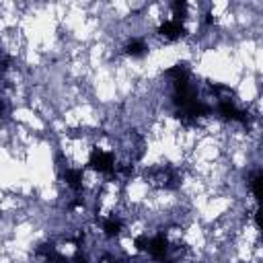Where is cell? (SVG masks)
Listing matches in <instances>:
<instances>
[{
	"label": "cell",
	"instance_id": "1",
	"mask_svg": "<svg viewBox=\"0 0 263 263\" xmlns=\"http://www.w3.org/2000/svg\"><path fill=\"white\" fill-rule=\"evenodd\" d=\"M123 53L129 58H144L148 53V43L142 37H132L125 45H123Z\"/></svg>",
	"mask_w": 263,
	"mask_h": 263
}]
</instances>
